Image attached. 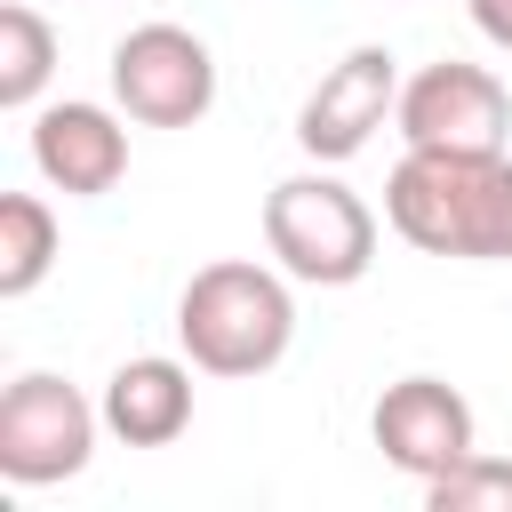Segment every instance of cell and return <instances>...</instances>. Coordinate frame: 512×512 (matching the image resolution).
Returning <instances> with one entry per match:
<instances>
[{"instance_id":"cell-10","label":"cell","mask_w":512,"mask_h":512,"mask_svg":"<svg viewBox=\"0 0 512 512\" xmlns=\"http://www.w3.org/2000/svg\"><path fill=\"white\" fill-rule=\"evenodd\" d=\"M192 424V368L184 360H120L112 384H104V432L128 440V448H168L176 432Z\"/></svg>"},{"instance_id":"cell-2","label":"cell","mask_w":512,"mask_h":512,"mask_svg":"<svg viewBox=\"0 0 512 512\" xmlns=\"http://www.w3.org/2000/svg\"><path fill=\"white\" fill-rule=\"evenodd\" d=\"M176 336H184V360L200 376H264L296 336L288 280L248 264V256L200 264L176 296Z\"/></svg>"},{"instance_id":"cell-12","label":"cell","mask_w":512,"mask_h":512,"mask_svg":"<svg viewBox=\"0 0 512 512\" xmlns=\"http://www.w3.org/2000/svg\"><path fill=\"white\" fill-rule=\"evenodd\" d=\"M48 72H56V32H48V16L24 8V0H8V8H0V104L24 112V104L48 88Z\"/></svg>"},{"instance_id":"cell-3","label":"cell","mask_w":512,"mask_h":512,"mask_svg":"<svg viewBox=\"0 0 512 512\" xmlns=\"http://www.w3.org/2000/svg\"><path fill=\"white\" fill-rule=\"evenodd\" d=\"M264 248L288 280L344 288L376 264V216L344 176H288L264 192Z\"/></svg>"},{"instance_id":"cell-14","label":"cell","mask_w":512,"mask_h":512,"mask_svg":"<svg viewBox=\"0 0 512 512\" xmlns=\"http://www.w3.org/2000/svg\"><path fill=\"white\" fill-rule=\"evenodd\" d=\"M472 8V24L496 40V48H512V0H464Z\"/></svg>"},{"instance_id":"cell-5","label":"cell","mask_w":512,"mask_h":512,"mask_svg":"<svg viewBox=\"0 0 512 512\" xmlns=\"http://www.w3.org/2000/svg\"><path fill=\"white\" fill-rule=\"evenodd\" d=\"M400 136L416 152H504L512 136V96L488 64H424L416 80H400V104H392Z\"/></svg>"},{"instance_id":"cell-11","label":"cell","mask_w":512,"mask_h":512,"mask_svg":"<svg viewBox=\"0 0 512 512\" xmlns=\"http://www.w3.org/2000/svg\"><path fill=\"white\" fill-rule=\"evenodd\" d=\"M56 264V216L40 192H0V296H32Z\"/></svg>"},{"instance_id":"cell-8","label":"cell","mask_w":512,"mask_h":512,"mask_svg":"<svg viewBox=\"0 0 512 512\" xmlns=\"http://www.w3.org/2000/svg\"><path fill=\"white\" fill-rule=\"evenodd\" d=\"M400 104V72H392V48H352L344 64L320 72V88L304 96L296 112V144L312 160H352Z\"/></svg>"},{"instance_id":"cell-4","label":"cell","mask_w":512,"mask_h":512,"mask_svg":"<svg viewBox=\"0 0 512 512\" xmlns=\"http://www.w3.org/2000/svg\"><path fill=\"white\" fill-rule=\"evenodd\" d=\"M96 424H104V408H88L80 384L32 368V376H16L0 392V472L16 488L72 480L88 464V448H96Z\"/></svg>"},{"instance_id":"cell-1","label":"cell","mask_w":512,"mask_h":512,"mask_svg":"<svg viewBox=\"0 0 512 512\" xmlns=\"http://www.w3.org/2000/svg\"><path fill=\"white\" fill-rule=\"evenodd\" d=\"M384 216L424 256L504 264L512 256V160L504 152H400L384 176Z\"/></svg>"},{"instance_id":"cell-6","label":"cell","mask_w":512,"mask_h":512,"mask_svg":"<svg viewBox=\"0 0 512 512\" xmlns=\"http://www.w3.org/2000/svg\"><path fill=\"white\" fill-rule=\"evenodd\" d=\"M112 96L144 128H192L216 104V56L184 24H136L112 48Z\"/></svg>"},{"instance_id":"cell-7","label":"cell","mask_w":512,"mask_h":512,"mask_svg":"<svg viewBox=\"0 0 512 512\" xmlns=\"http://www.w3.org/2000/svg\"><path fill=\"white\" fill-rule=\"evenodd\" d=\"M368 432H376L384 464H400L408 480H440V472H456L464 456H480V448H472V408H464V392L440 384V376H400V384H384Z\"/></svg>"},{"instance_id":"cell-13","label":"cell","mask_w":512,"mask_h":512,"mask_svg":"<svg viewBox=\"0 0 512 512\" xmlns=\"http://www.w3.org/2000/svg\"><path fill=\"white\" fill-rule=\"evenodd\" d=\"M432 512H512V464L504 456H464L456 472L424 480Z\"/></svg>"},{"instance_id":"cell-9","label":"cell","mask_w":512,"mask_h":512,"mask_svg":"<svg viewBox=\"0 0 512 512\" xmlns=\"http://www.w3.org/2000/svg\"><path fill=\"white\" fill-rule=\"evenodd\" d=\"M32 168L64 200H96L128 176V128L104 104H48L32 120Z\"/></svg>"}]
</instances>
